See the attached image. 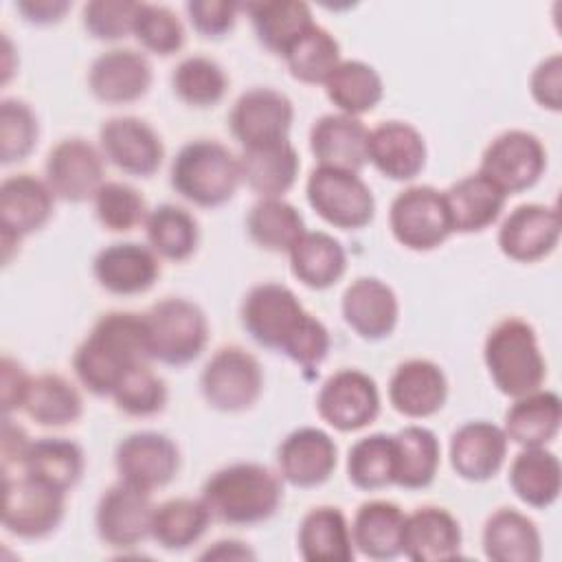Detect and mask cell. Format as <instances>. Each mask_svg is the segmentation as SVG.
Wrapping results in <instances>:
<instances>
[{"instance_id": "42", "label": "cell", "mask_w": 562, "mask_h": 562, "mask_svg": "<svg viewBox=\"0 0 562 562\" xmlns=\"http://www.w3.org/2000/svg\"><path fill=\"white\" fill-rule=\"evenodd\" d=\"M211 520L202 498H169L154 509L149 538L167 551H184L204 536Z\"/></svg>"}, {"instance_id": "16", "label": "cell", "mask_w": 562, "mask_h": 562, "mask_svg": "<svg viewBox=\"0 0 562 562\" xmlns=\"http://www.w3.org/2000/svg\"><path fill=\"white\" fill-rule=\"evenodd\" d=\"M114 465L119 481L151 492L176 479L180 470V450L162 432L138 430L119 441Z\"/></svg>"}, {"instance_id": "25", "label": "cell", "mask_w": 562, "mask_h": 562, "mask_svg": "<svg viewBox=\"0 0 562 562\" xmlns=\"http://www.w3.org/2000/svg\"><path fill=\"white\" fill-rule=\"evenodd\" d=\"M448 397L443 369L426 358H411L395 367L389 380L391 406L411 419H424L441 411Z\"/></svg>"}, {"instance_id": "41", "label": "cell", "mask_w": 562, "mask_h": 562, "mask_svg": "<svg viewBox=\"0 0 562 562\" xmlns=\"http://www.w3.org/2000/svg\"><path fill=\"white\" fill-rule=\"evenodd\" d=\"M327 99L340 114L360 116L371 112L384 97L380 72L360 59H342L325 79Z\"/></svg>"}, {"instance_id": "21", "label": "cell", "mask_w": 562, "mask_h": 562, "mask_svg": "<svg viewBox=\"0 0 562 562\" xmlns=\"http://www.w3.org/2000/svg\"><path fill=\"white\" fill-rule=\"evenodd\" d=\"M97 283L116 296L147 292L160 277L158 255L136 241H119L99 250L92 259Z\"/></svg>"}, {"instance_id": "30", "label": "cell", "mask_w": 562, "mask_h": 562, "mask_svg": "<svg viewBox=\"0 0 562 562\" xmlns=\"http://www.w3.org/2000/svg\"><path fill=\"white\" fill-rule=\"evenodd\" d=\"M481 542L485 558L494 562H538L542 558L536 522L514 507H501L487 516Z\"/></svg>"}, {"instance_id": "33", "label": "cell", "mask_w": 562, "mask_h": 562, "mask_svg": "<svg viewBox=\"0 0 562 562\" xmlns=\"http://www.w3.org/2000/svg\"><path fill=\"white\" fill-rule=\"evenodd\" d=\"M299 553L307 562L353 560V538L345 514L331 505L312 507L296 531Z\"/></svg>"}, {"instance_id": "36", "label": "cell", "mask_w": 562, "mask_h": 562, "mask_svg": "<svg viewBox=\"0 0 562 562\" xmlns=\"http://www.w3.org/2000/svg\"><path fill=\"white\" fill-rule=\"evenodd\" d=\"M509 485L529 507H551L562 490L560 459L542 448H522L509 465Z\"/></svg>"}, {"instance_id": "43", "label": "cell", "mask_w": 562, "mask_h": 562, "mask_svg": "<svg viewBox=\"0 0 562 562\" xmlns=\"http://www.w3.org/2000/svg\"><path fill=\"white\" fill-rule=\"evenodd\" d=\"M246 231L259 248L290 252L305 233V222L299 209L283 198H261L248 211Z\"/></svg>"}, {"instance_id": "32", "label": "cell", "mask_w": 562, "mask_h": 562, "mask_svg": "<svg viewBox=\"0 0 562 562\" xmlns=\"http://www.w3.org/2000/svg\"><path fill=\"white\" fill-rule=\"evenodd\" d=\"M299 151L290 140H277L259 147H246L239 156L241 180L259 198H281L299 176Z\"/></svg>"}, {"instance_id": "48", "label": "cell", "mask_w": 562, "mask_h": 562, "mask_svg": "<svg viewBox=\"0 0 562 562\" xmlns=\"http://www.w3.org/2000/svg\"><path fill=\"white\" fill-rule=\"evenodd\" d=\"M92 204L99 224L114 233H127L134 226L145 224L149 213L140 191L119 180H105L94 193Z\"/></svg>"}, {"instance_id": "14", "label": "cell", "mask_w": 562, "mask_h": 562, "mask_svg": "<svg viewBox=\"0 0 562 562\" xmlns=\"http://www.w3.org/2000/svg\"><path fill=\"white\" fill-rule=\"evenodd\" d=\"M151 492H145L125 481L108 487L94 512V527L99 538L114 549H132L151 533V518L156 505Z\"/></svg>"}, {"instance_id": "10", "label": "cell", "mask_w": 562, "mask_h": 562, "mask_svg": "<svg viewBox=\"0 0 562 562\" xmlns=\"http://www.w3.org/2000/svg\"><path fill=\"white\" fill-rule=\"evenodd\" d=\"M389 226L404 248L417 252L435 250L452 235L443 193L430 184L400 191L389 209Z\"/></svg>"}, {"instance_id": "31", "label": "cell", "mask_w": 562, "mask_h": 562, "mask_svg": "<svg viewBox=\"0 0 562 562\" xmlns=\"http://www.w3.org/2000/svg\"><path fill=\"white\" fill-rule=\"evenodd\" d=\"M562 424V402L553 391H531L514 397L505 413L503 430L520 448H542L553 441Z\"/></svg>"}, {"instance_id": "17", "label": "cell", "mask_w": 562, "mask_h": 562, "mask_svg": "<svg viewBox=\"0 0 562 562\" xmlns=\"http://www.w3.org/2000/svg\"><path fill=\"white\" fill-rule=\"evenodd\" d=\"M46 184L64 202L92 200L103 180V154L86 138H64L44 162Z\"/></svg>"}, {"instance_id": "52", "label": "cell", "mask_w": 562, "mask_h": 562, "mask_svg": "<svg viewBox=\"0 0 562 562\" xmlns=\"http://www.w3.org/2000/svg\"><path fill=\"white\" fill-rule=\"evenodd\" d=\"M138 2L130 0H92L81 9L83 29L103 42H116L127 37L134 26Z\"/></svg>"}, {"instance_id": "58", "label": "cell", "mask_w": 562, "mask_h": 562, "mask_svg": "<svg viewBox=\"0 0 562 562\" xmlns=\"http://www.w3.org/2000/svg\"><path fill=\"white\" fill-rule=\"evenodd\" d=\"M200 558L202 560H252L255 551L239 540H217Z\"/></svg>"}, {"instance_id": "7", "label": "cell", "mask_w": 562, "mask_h": 562, "mask_svg": "<svg viewBox=\"0 0 562 562\" xmlns=\"http://www.w3.org/2000/svg\"><path fill=\"white\" fill-rule=\"evenodd\" d=\"M200 391L206 404L215 411H248L263 393V369L244 347H220L200 373Z\"/></svg>"}, {"instance_id": "5", "label": "cell", "mask_w": 562, "mask_h": 562, "mask_svg": "<svg viewBox=\"0 0 562 562\" xmlns=\"http://www.w3.org/2000/svg\"><path fill=\"white\" fill-rule=\"evenodd\" d=\"M171 187L195 206L213 209L226 204L239 182V158L220 140L195 138L182 145L171 162Z\"/></svg>"}, {"instance_id": "22", "label": "cell", "mask_w": 562, "mask_h": 562, "mask_svg": "<svg viewBox=\"0 0 562 562\" xmlns=\"http://www.w3.org/2000/svg\"><path fill=\"white\" fill-rule=\"evenodd\" d=\"M507 443L503 426L485 419L465 422L450 437V465L463 481H490L505 463Z\"/></svg>"}, {"instance_id": "27", "label": "cell", "mask_w": 562, "mask_h": 562, "mask_svg": "<svg viewBox=\"0 0 562 562\" xmlns=\"http://www.w3.org/2000/svg\"><path fill=\"white\" fill-rule=\"evenodd\" d=\"M369 162L391 180H413L426 165V140L406 121H384L369 130Z\"/></svg>"}, {"instance_id": "15", "label": "cell", "mask_w": 562, "mask_h": 562, "mask_svg": "<svg viewBox=\"0 0 562 562\" xmlns=\"http://www.w3.org/2000/svg\"><path fill=\"white\" fill-rule=\"evenodd\" d=\"M292 121L294 105L290 97L261 86L241 92L228 114V127L244 149L288 140Z\"/></svg>"}, {"instance_id": "47", "label": "cell", "mask_w": 562, "mask_h": 562, "mask_svg": "<svg viewBox=\"0 0 562 562\" xmlns=\"http://www.w3.org/2000/svg\"><path fill=\"white\" fill-rule=\"evenodd\" d=\"M171 88L173 94L191 108H213L224 99L228 77L215 59L191 55L173 68Z\"/></svg>"}, {"instance_id": "18", "label": "cell", "mask_w": 562, "mask_h": 562, "mask_svg": "<svg viewBox=\"0 0 562 562\" xmlns=\"http://www.w3.org/2000/svg\"><path fill=\"white\" fill-rule=\"evenodd\" d=\"M99 145L105 160L130 176H154L165 158L160 134L138 116L108 119L99 130Z\"/></svg>"}, {"instance_id": "39", "label": "cell", "mask_w": 562, "mask_h": 562, "mask_svg": "<svg viewBox=\"0 0 562 562\" xmlns=\"http://www.w3.org/2000/svg\"><path fill=\"white\" fill-rule=\"evenodd\" d=\"M395 439V479L404 490L428 487L439 470L441 446L430 428L411 424L393 435Z\"/></svg>"}, {"instance_id": "34", "label": "cell", "mask_w": 562, "mask_h": 562, "mask_svg": "<svg viewBox=\"0 0 562 562\" xmlns=\"http://www.w3.org/2000/svg\"><path fill=\"white\" fill-rule=\"evenodd\" d=\"M404 518L400 505L391 501H367L358 507L351 522L353 547L371 560H393L402 555Z\"/></svg>"}, {"instance_id": "49", "label": "cell", "mask_w": 562, "mask_h": 562, "mask_svg": "<svg viewBox=\"0 0 562 562\" xmlns=\"http://www.w3.org/2000/svg\"><path fill=\"white\" fill-rule=\"evenodd\" d=\"M110 397L130 417H151L167 406L169 393L165 380L149 364H138L119 380Z\"/></svg>"}, {"instance_id": "6", "label": "cell", "mask_w": 562, "mask_h": 562, "mask_svg": "<svg viewBox=\"0 0 562 562\" xmlns=\"http://www.w3.org/2000/svg\"><path fill=\"white\" fill-rule=\"evenodd\" d=\"M151 360L184 367L200 358L209 342V321L202 307L182 296H167L145 314Z\"/></svg>"}, {"instance_id": "53", "label": "cell", "mask_w": 562, "mask_h": 562, "mask_svg": "<svg viewBox=\"0 0 562 562\" xmlns=\"http://www.w3.org/2000/svg\"><path fill=\"white\" fill-rule=\"evenodd\" d=\"M239 4L226 0H191L187 2V15L191 26L202 37H224L237 22Z\"/></svg>"}, {"instance_id": "46", "label": "cell", "mask_w": 562, "mask_h": 562, "mask_svg": "<svg viewBox=\"0 0 562 562\" xmlns=\"http://www.w3.org/2000/svg\"><path fill=\"white\" fill-rule=\"evenodd\" d=\"M283 59L290 75L303 83H325V79L342 61L338 40L321 24H312L283 53Z\"/></svg>"}, {"instance_id": "45", "label": "cell", "mask_w": 562, "mask_h": 562, "mask_svg": "<svg viewBox=\"0 0 562 562\" xmlns=\"http://www.w3.org/2000/svg\"><path fill=\"white\" fill-rule=\"evenodd\" d=\"M347 476L351 485L364 492L393 485V479H395L393 435L373 432L358 439L347 454Z\"/></svg>"}, {"instance_id": "2", "label": "cell", "mask_w": 562, "mask_h": 562, "mask_svg": "<svg viewBox=\"0 0 562 562\" xmlns=\"http://www.w3.org/2000/svg\"><path fill=\"white\" fill-rule=\"evenodd\" d=\"M149 334L145 314L108 312L77 347L72 369L92 395H112L119 380L138 364H149Z\"/></svg>"}, {"instance_id": "8", "label": "cell", "mask_w": 562, "mask_h": 562, "mask_svg": "<svg viewBox=\"0 0 562 562\" xmlns=\"http://www.w3.org/2000/svg\"><path fill=\"white\" fill-rule=\"evenodd\" d=\"M305 195L316 215L336 228L358 231L373 222L375 198L356 171L316 167L307 178Z\"/></svg>"}, {"instance_id": "57", "label": "cell", "mask_w": 562, "mask_h": 562, "mask_svg": "<svg viewBox=\"0 0 562 562\" xmlns=\"http://www.w3.org/2000/svg\"><path fill=\"white\" fill-rule=\"evenodd\" d=\"M15 9L31 24H53L66 15V11L70 9V2H66V0H24V2H18Z\"/></svg>"}, {"instance_id": "55", "label": "cell", "mask_w": 562, "mask_h": 562, "mask_svg": "<svg viewBox=\"0 0 562 562\" xmlns=\"http://www.w3.org/2000/svg\"><path fill=\"white\" fill-rule=\"evenodd\" d=\"M31 375L24 371V367L4 356L0 367V397H2V413L11 415L13 411H20L29 391Z\"/></svg>"}, {"instance_id": "28", "label": "cell", "mask_w": 562, "mask_h": 562, "mask_svg": "<svg viewBox=\"0 0 562 562\" xmlns=\"http://www.w3.org/2000/svg\"><path fill=\"white\" fill-rule=\"evenodd\" d=\"M369 130L358 116L323 114L310 130V149L318 167L360 171L367 162Z\"/></svg>"}, {"instance_id": "40", "label": "cell", "mask_w": 562, "mask_h": 562, "mask_svg": "<svg viewBox=\"0 0 562 562\" xmlns=\"http://www.w3.org/2000/svg\"><path fill=\"white\" fill-rule=\"evenodd\" d=\"M22 411L40 426L61 428L83 415V400L64 375L40 373L29 382Z\"/></svg>"}, {"instance_id": "54", "label": "cell", "mask_w": 562, "mask_h": 562, "mask_svg": "<svg viewBox=\"0 0 562 562\" xmlns=\"http://www.w3.org/2000/svg\"><path fill=\"white\" fill-rule=\"evenodd\" d=\"M529 90L533 101L551 112L562 110V57L553 53L544 57L529 77Z\"/></svg>"}, {"instance_id": "19", "label": "cell", "mask_w": 562, "mask_h": 562, "mask_svg": "<svg viewBox=\"0 0 562 562\" xmlns=\"http://www.w3.org/2000/svg\"><path fill=\"white\" fill-rule=\"evenodd\" d=\"M560 213L549 204H520L501 224L496 241L505 257L533 263L549 257L560 241Z\"/></svg>"}, {"instance_id": "35", "label": "cell", "mask_w": 562, "mask_h": 562, "mask_svg": "<svg viewBox=\"0 0 562 562\" xmlns=\"http://www.w3.org/2000/svg\"><path fill=\"white\" fill-rule=\"evenodd\" d=\"M288 255L292 274L312 290L331 288L347 270L342 244L323 231H305Z\"/></svg>"}, {"instance_id": "26", "label": "cell", "mask_w": 562, "mask_h": 562, "mask_svg": "<svg viewBox=\"0 0 562 562\" xmlns=\"http://www.w3.org/2000/svg\"><path fill=\"white\" fill-rule=\"evenodd\" d=\"M461 525L443 507L424 505L406 514L402 553L413 562H441L461 555Z\"/></svg>"}, {"instance_id": "20", "label": "cell", "mask_w": 562, "mask_h": 562, "mask_svg": "<svg viewBox=\"0 0 562 562\" xmlns=\"http://www.w3.org/2000/svg\"><path fill=\"white\" fill-rule=\"evenodd\" d=\"M338 463L336 441L321 428L292 430L277 450L279 476L294 487H318L334 474Z\"/></svg>"}, {"instance_id": "51", "label": "cell", "mask_w": 562, "mask_h": 562, "mask_svg": "<svg viewBox=\"0 0 562 562\" xmlns=\"http://www.w3.org/2000/svg\"><path fill=\"white\" fill-rule=\"evenodd\" d=\"M37 136H40V123L31 105L20 99H2L0 103L2 165H11L29 158L37 145Z\"/></svg>"}, {"instance_id": "38", "label": "cell", "mask_w": 562, "mask_h": 562, "mask_svg": "<svg viewBox=\"0 0 562 562\" xmlns=\"http://www.w3.org/2000/svg\"><path fill=\"white\" fill-rule=\"evenodd\" d=\"M241 9L250 15L252 29L261 46L270 53L283 55L312 24V11L299 0H270L248 2Z\"/></svg>"}, {"instance_id": "24", "label": "cell", "mask_w": 562, "mask_h": 562, "mask_svg": "<svg viewBox=\"0 0 562 562\" xmlns=\"http://www.w3.org/2000/svg\"><path fill=\"white\" fill-rule=\"evenodd\" d=\"M345 323L364 340H382L393 334L400 318L397 294L378 277H358L342 294Z\"/></svg>"}, {"instance_id": "13", "label": "cell", "mask_w": 562, "mask_h": 562, "mask_svg": "<svg viewBox=\"0 0 562 562\" xmlns=\"http://www.w3.org/2000/svg\"><path fill=\"white\" fill-rule=\"evenodd\" d=\"M55 193L31 173H15L0 184V231H2V255L4 263L11 259V248L44 228L53 215Z\"/></svg>"}, {"instance_id": "29", "label": "cell", "mask_w": 562, "mask_h": 562, "mask_svg": "<svg viewBox=\"0 0 562 562\" xmlns=\"http://www.w3.org/2000/svg\"><path fill=\"white\" fill-rule=\"evenodd\" d=\"M441 193L452 224V233L485 231L501 217L507 202V193L481 171L457 180Z\"/></svg>"}, {"instance_id": "23", "label": "cell", "mask_w": 562, "mask_h": 562, "mask_svg": "<svg viewBox=\"0 0 562 562\" xmlns=\"http://www.w3.org/2000/svg\"><path fill=\"white\" fill-rule=\"evenodd\" d=\"M154 72L149 59L132 48H112L94 57L88 70L90 92L112 105L132 103L147 94Z\"/></svg>"}, {"instance_id": "9", "label": "cell", "mask_w": 562, "mask_h": 562, "mask_svg": "<svg viewBox=\"0 0 562 562\" xmlns=\"http://www.w3.org/2000/svg\"><path fill=\"white\" fill-rule=\"evenodd\" d=\"M66 492H59L26 474L4 476L2 527L22 540L50 536L64 520Z\"/></svg>"}, {"instance_id": "56", "label": "cell", "mask_w": 562, "mask_h": 562, "mask_svg": "<svg viewBox=\"0 0 562 562\" xmlns=\"http://www.w3.org/2000/svg\"><path fill=\"white\" fill-rule=\"evenodd\" d=\"M31 446V439L26 430L15 424L9 415L2 419V441H0V461H2V474L11 476L13 468L22 472V463L26 457V450Z\"/></svg>"}, {"instance_id": "12", "label": "cell", "mask_w": 562, "mask_h": 562, "mask_svg": "<svg viewBox=\"0 0 562 562\" xmlns=\"http://www.w3.org/2000/svg\"><path fill=\"white\" fill-rule=\"evenodd\" d=\"M316 411L323 422L340 432L360 430L380 415L378 384L360 369H340L323 382Z\"/></svg>"}, {"instance_id": "3", "label": "cell", "mask_w": 562, "mask_h": 562, "mask_svg": "<svg viewBox=\"0 0 562 562\" xmlns=\"http://www.w3.org/2000/svg\"><path fill=\"white\" fill-rule=\"evenodd\" d=\"M202 503L213 520L252 527L272 518L283 501L281 476L268 465L239 461L215 470L202 485Z\"/></svg>"}, {"instance_id": "4", "label": "cell", "mask_w": 562, "mask_h": 562, "mask_svg": "<svg viewBox=\"0 0 562 562\" xmlns=\"http://www.w3.org/2000/svg\"><path fill=\"white\" fill-rule=\"evenodd\" d=\"M483 360L494 386L507 397L538 391L547 378V360L536 329L516 316L496 323L483 345Z\"/></svg>"}, {"instance_id": "37", "label": "cell", "mask_w": 562, "mask_h": 562, "mask_svg": "<svg viewBox=\"0 0 562 562\" xmlns=\"http://www.w3.org/2000/svg\"><path fill=\"white\" fill-rule=\"evenodd\" d=\"M86 468V457L79 443L61 437H44L31 441L22 472L35 481H42L59 492L72 490Z\"/></svg>"}, {"instance_id": "50", "label": "cell", "mask_w": 562, "mask_h": 562, "mask_svg": "<svg viewBox=\"0 0 562 562\" xmlns=\"http://www.w3.org/2000/svg\"><path fill=\"white\" fill-rule=\"evenodd\" d=\"M132 33L145 50L160 57L178 53L184 44V26L180 18L162 4L138 2Z\"/></svg>"}, {"instance_id": "1", "label": "cell", "mask_w": 562, "mask_h": 562, "mask_svg": "<svg viewBox=\"0 0 562 562\" xmlns=\"http://www.w3.org/2000/svg\"><path fill=\"white\" fill-rule=\"evenodd\" d=\"M241 325L266 349L279 351L305 371H316L329 351L327 327L283 283L252 285L241 301Z\"/></svg>"}, {"instance_id": "11", "label": "cell", "mask_w": 562, "mask_h": 562, "mask_svg": "<svg viewBox=\"0 0 562 562\" xmlns=\"http://www.w3.org/2000/svg\"><path fill=\"white\" fill-rule=\"evenodd\" d=\"M547 167L542 140L527 130H505L490 140L481 156V173L507 195L531 189Z\"/></svg>"}, {"instance_id": "44", "label": "cell", "mask_w": 562, "mask_h": 562, "mask_svg": "<svg viewBox=\"0 0 562 562\" xmlns=\"http://www.w3.org/2000/svg\"><path fill=\"white\" fill-rule=\"evenodd\" d=\"M149 248L169 261H187L200 244L198 220L178 204H160L145 217Z\"/></svg>"}]
</instances>
